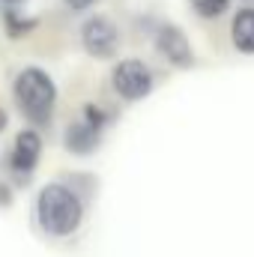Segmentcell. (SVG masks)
Here are the masks:
<instances>
[{
    "label": "cell",
    "instance_id": "obj_1",
    "mask_svg": "<svg viewBox=\"0 0 254 257\" xmlns=\"http://www.w3.org/2000/svg\"><path fill=\"white\" fill-rule=\"evenodd\" d=\"M84 200L63 183H48L36 200V221L48 236H72L81 227Z\"/></svg>",
    "mask_w": 254,
    "mask_h": 257
},
{
    "label": "cell",
    "instance_id": "obj_2",
    "mask_svg": "<svg viewBox=\"0 0 254 257\" xmlns=\"http://www.w3.org/2000/svg\"><path fill=\"white\" fill-rule=\"evenodd\" d=\"M12 96H15L21 114L30 123H48L51 111H54V102H57V84L45 69L27 66L15 75Z\"/></svg>",
    "mask_w": 254,
    "mask_h": 257
},
{
    "label": "cell",
    "instance_id": "obj_3",
    "mask_svg": "<svg viewBox=\"0 0 254 257\" xmlns=\"http://www.w3.org/2000/svg\"><path fill=\"white\" fill-rule=\"evenodd\" d=\"M81 45L90 57H99V60H108L117 54V45H120V30L111 18L105 15H93L84 21L81 27Z\"/></svg>",
    "mask_w": 254,
    "mask_h": 257
},
{
    "label": "cell",
    "instance_id": "obj_4",
    "mask_svg": "<svg viewBox=\"0 0 254 257\" xmlns=\"http://www.w3.org/2000/svg\"><path fill=\"white\" fill-rule=\"evenodd\" d=\"M111 84H114V90L123 99L138 102V99L153 93V72L141 60H120L114 66V72H111Z\"/></svg>",
    "mask_w": 254,
    "mask_h": 257
},
{
    "label": "cell",
    "instance_id": "obj_5",
    "mask_svg": "<svg viewBox=\"0 0 254 257\" xmlns=\"http://www.w3.org/2000/svg\"><path fill=\"white\" fill-rule=\"evenodd\" d=\"M39 153H42V138H39V132L21 128V132L15 135L12 156H9V168H12V174H15V180H18L21 186L30 183V174H33V168H36V162H39Z\"/></svg>",
    "mask_w": 254,
    "mask_h": 257
},
{
    "label": "cell",
    "instance_id": "obj_6",
    "mask_svg": "<svg viewBox=\"0 0 254 257\" xmlns=\"http://www.w3.org/2000/svg\"><path fill=\"white\" fill-rule=\"evenodd\" d=\"M156 51H159L171 66H177V69H189V66L194 63V51H191L186 33H183L180 27H174V24H165V27L156 33Z\"/></svg>",
    "mask_w": 254,
    "mask_h": 257
},
{
    "label": "cell",
    "instance_id": "obj_7",
    "mask_svg": "<svg viewBox=\"0 0 254 257\" xmlns=\"http://www.w3.org/2000/svg\"><path fill=\"white\" fill-rule=\"evenodd\" d=\"M66 150L69 153H75V156H90L96 147H99V141H102V132H96L93 126H87L84 120H78V123H72V126L66 128Z\"/></svg>",
    "mask_w": 254,
    "mask_h": 257
},
{
    "label": "cell",
    "instance_id": "obj_8",
    "mask_svg": "<svg viewBox=\"0 0 254 257\" xmlns=\"http://www.w3.org/2000/svg\"><path fill=\"white\" fill-rule=\"evenodd\" d=\"M230 39L242 54H254V9H239L230 21Z\"/></svg>",
    "mask_w": 254,
    "mask_h": 257
},
{
    "label": "cell",
    "instance_id": "obj_9",
    "mask_svg": "<svg viewBox=\"0 0 254 257\" xmlns=\"http://www.w3.org/2000/svg\"><path fill=\"white\" fill-rule=\"evenodd\" d=\"M3 21H6V33H9L12 39L27 36V33L36 27V18H21L15 9H6V12H3Z\"/></svg>",
    "mask_w": 254,
    "mask_h": 257
},
{
    "label": "cell",
    "instance_id": "obj_10",
    "mask_svg": "<svg viewBox=\"0 0 254 257\" xmlns=\"http://www.w3.org/2000/svg\"><path fill=\"white\" fill-rule=\"evenodd\" d=\"M191 9L200 18H218L230 9V0H191Z\"/></svg>",
    "mask_w": 254,
    "mask_h": 257
},
{
    "label": "cell",
    "instance_id": "obj_11",
    "mask_svg": "<svg viewBox=\"0 0 254 257\" xmlns=\"http://www.w3.org/2000/svg\"><path fill=\"white\" fill-rule=\"evenodd\" d=\"M81 120H84L87 126H93L96 132H102V128L108 126L111 114H108L102 105H93V102H87V105H84V111H81Z\"/></svg>",
    "mask_w": 254,
    "mask_h": 257
},
{
    "label": "cell",
    "instance_id": "obj_12",
    "mask_svg": "<svg viewBox=\"0 0 254 257\" xmlns=\"http://www.w3.org/2000/svg\"><path fill=\"white\" fill-rule=\"evenodd\" d=\"M66 9H72V12H84V9H90L96 0H63Z\"/></svg>",
    "mask_w": 254,
    "mask_h": 257
},
{
    "label": "cell",
    "instance_id": "obj_13",
    "mask_svg": "<svg viewBox=\"0 0 254 257\" xmlns=\"http://www.w3.org/2000/svg\"><path fill=\"white\" fill-rule=\"evenodd\" d=\"M12 203V189L6 183H0V206H9Z\"/></svg>",
    "mask_w": 254,
    "mask_h": 257
},
{
    "label": "cell",
    "instance_id": "obj_14",
    "mask_svg": "<svg viewBox=\"0 0 254 257\" xmlns=\"http://www.w3.org/2000/svg\"><path fill=\"white\" fill-rule=\"evenodd\" d=\"M6 123H9V117H6V111H3V108H0V132H3V128H6Z\"/></svg>",
    "mask_w": 254,
    "mask_h": 257
},
{
    "label": "cell",
    "instance_id": "obj_15",
    "mask_svg": "<svg viewBox=\"0 0 254 257\" xmlns=\"http://www.w3.org/2000/svg\"><path fill=\"white\" fill-rule=\"evenodd\" d=\"M3 3H18V0H3Z\"/></svg>",
    "mask_w": 254,
    "mask_h": 257
},
{
    "label": "cell",
    "instance_id": "obj_16",
    "mask_svg": "<svg viewBox=\"0 0 254 257\" xmlns=\"http://www.w3.org/2000/svg\"><path fill=\"white\" fill-rule=\"evenodd\" d=\"M245 3H248V6H254V0H245Z\"/></svg>",
    "mask_w": 254,
    "mask_h": 257
}]
</instances>
